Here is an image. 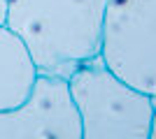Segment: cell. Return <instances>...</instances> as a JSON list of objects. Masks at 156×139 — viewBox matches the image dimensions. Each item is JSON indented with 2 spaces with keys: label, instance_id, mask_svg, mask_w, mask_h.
I'll return each mask as SVG.
<instances>
[{
  "label": "cell",
  "instance_id": "6da1fadb",
  "mask_svg": "<svg viewBox=\"0 0 156 139\" xmlns=\"http://www.w3.org/2000/svg\"><path fill=\"white\" fill-rule=\"evenodd\" d=\"M107 0H7L5 26L21 37L40 74L70 79L100 56Z\"/></svg>",
  "mask_w": 156,
  "mask_h": 139
},
{
  "label": "cell",
  "instance_id": "7a4b0ae2",
  "mask_svg": "<svg viewBox=\"0 0 156 139\" xmlns=\"http://www.w3.org/2000/svg\"><path fill=\"white\" fill-rule=\"evenodd\" d=\"M68 84L82 139H151L156 98L117 77L100 56L77 67Z\"/></svg>",
  "mask_w": 156,
  "mask_h": 139
},
{
  "label": "cell",
  "instance_id": "3957f363",
  "mask_svg": "<svg viewBox=\"0 0 156 139\" xmlns=\"http://www.w3.org/2000/svg\"><path fill=\"white\" fill-rule=\"evenodd\" d=\"M100 58L117 77L156 98V0H107Z\"/></svg>",
  "mask_w": 156,
  "mask_h": 139
},
{
  "label": "cell",
  "instance_id": "277c9868",
  "mask_svg": "<svg viewBox=\"0 0 156 139\" xmlns=\"http://www.w3.org/2000/svg\"><path fill=\"white\" fill-rule=\"evenodd\" d=\"M0 139H82L68 79L37 72L28 98L0 111Z\"/></svg>",
  "mask_w": 156,
  "mask_h": 139
},
{
  "label": "cell",
  "instance_id": "5b68a950",
  "mask_svg": "<svg viewBox=\"0 0 156 139\" xmlns=\"http://www.w3.org/2000/svg\"><path fill=\"white\" fill-rule=\"evenodd\" d=\"M37 67L21 37L0 23V111L14 109L28 98Z\"/></svg>",
  "mask_w": 156,
  "mask_h": 139
},
{
  "label": "cell",
  "instance_id": "8992f818",
  "mask_svg": "<svg viewBox=\"0 0 156 139\" xmlns=\"http://www.w3.org/2000/svg\"><path fill=\"white\" fill-rule=\"evenodd\" d=\"M7 19V0H0V23H5Z\"/></svg>",
  "mask_w": 156,
  "mask_h": 139
},
{
  "label": "cell",
  "instance_id": "52a82bcc",
  "mask_svg": "<svg viewBox=\"0 0 156 139\" xmlns=\"http://www.w3.org/2000/svg\"><path fill=\"white\" fill-rule=\"evenodd\" d=\"M151 139H156V111H154V123H151Z\"/></svg>",
  "mask_w": 156,
  "mask_h": 139
}]
</instances>
